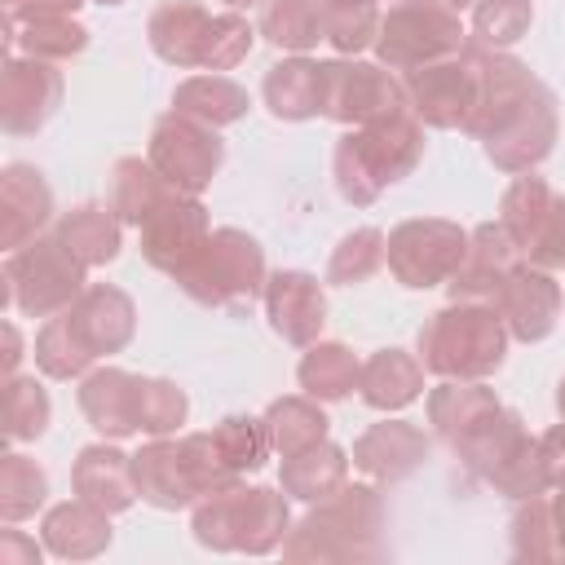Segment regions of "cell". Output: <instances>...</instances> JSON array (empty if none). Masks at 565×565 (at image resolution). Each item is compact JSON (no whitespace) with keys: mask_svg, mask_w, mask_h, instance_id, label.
Instances as JSON below:
<instances>
[{"mask_svg":"<svg viewBox=\"0 0 565 565\" xmlns=\"http://www.w3.org/2000/svg\"><path fill=\"white\" fill-rule=\"evenodd\" d=\"M468 132L499 172H534L561 132L556 93L521 57L481 44V97Z\"/></svg>","mask_w":565,"mask_h":565,"instance_id":"cell-1","label":"cell"},{"mask_svg":"<svg viewBox=\"0 0 565 565\" xmlns=\"http://www.w3.org/2000/svg\"><path fill=\"white\" fill-rule=\"evenodd\" d=\"M419 159H424V124L411 110L349 128L331 150L335 190L344 203L371 207L388 185L411 177Z\"/></svg>","mask_w":565,"mask_h":565,"instance_id":"cell-2","label":"cell"},{"mask_svg":"<svg viewBox=\"0 0 565 565\" xmlns=\"http://www.w3.org/2000/svg\"><path fill=\"white\" fill-rule=\"evenodd\" d=\"M384 530V499L375 486H340L287 530V561H375Z\"/></svg>","mask_w":565,"mask_h":565,"instance_id":"cell-3","label":"cell"},{"mask_svg":"<svg viewBox=\"0 0 565 565\" xmlns=\"http://www.w3.org/2000/svg\"><path fill=\"white\" fill-rule=\"evenodd\" d=\"M132 481L150 508L177 512L238 481V472L225 463L212 433H185V437H150L132 455Z\"/></svg>","mask_w":565,"mask_h":565,"instance_id":"cell-4","label":"cell"},{"mask_svg":"<svg viewBox=\"0 0 565 565\" xmlns=\"http://www.w3.org/2000/svg\"><path fill=\"white\" fill-rule=\"evenodd\" d=\"M508 340L490 300H450L419 327V362L437 380H490L503 366Z\"/></svg>","mask_w":565,"mask_h":565,"instance_id":"cell-5","label":"cell"},{"mask_svg":"<svg viewBox=\"0 0 565 565\" xmlns=\"http://www.w3.org/2000/svg\"><path fill=\"white\" fill-rule=\"evenodd\" d=\"M265 247L247 230L221 225L207 234L203 252L177 274V287L207 309H230L265 296Z\"/></svg>","mask_w":565,"mask_h":565,"instance_id":"cell-6","label":"cell"},{"mask_svg":"<svg viewBox=\"0 0 565 565\" xmlns=\"http://www.w3.org/2000/svg\"><path fill=\"white\" fill-rule=\"evenodd\" d=\"M84 274H88V265L57 234H40V238L22 243L18 252H9V260H4L9 305L22 318H57L88 287Z\"/></svg>","mask_w":565,"mask_h":565,"instance_id":"cell-7","label":"cell"},{"mask_svg":"<svg viewBox=\"0 0 565 565\" xmlns=\"http://www.w3.org/2000/svg\"><path fill=\"white\" fill-rule=\"evenodd\" d=\"M318 106L322 119H335L344 128H362L388 115L411 110L406 84L384 62H358V57H331L318 62Z\"/></svg>","mask_w":565,"mask_h":565,"instance_id":"cell-8","label":"cell"},{"mask_svg":"<svg viewBox=\"0 0 565 565\" xmlns=\"http://www.w3.org/2000/svg\"><path fill=\"white\" fill-rule=\"evenodd\" d=\"M463 44L468 40H463V22L455 9H441L433 0H402L380 18L375 57L388 71H419L428 62L459 53Z\"/></svg>","mask_w":565,"mask_h":565,"instance_id":"cell-9","label":"cell"},{"mask_svg":"<svg viewBox=\"0 0 565 565\" xmlns=\"http://www.w3.org/2000/svg\"><path fill=\"white\" fill-rule=\"evenodd\" d=\"M406 84V102H411V115L428 128H459L468 132V119L477 110V97H481V44L468 40L459 53L441 57V62H428L419 71H406L402 75Z\"/></svg>","mask_w":565,"mask_h":565,"instance_id":"cell-10","label":"cell"},{"mask_svg":"<svg viewBox=\"0 0 565 565\" xmlns=\"http://www.w3.org/2000/svg\"><path fill=\"white\" fill-rule=\"evenodd\" d=\"M499 225L512 234L516 252L539 269H565V194L534 172H516V181L499 199Z\"/></svg>","mask_w":565,"mask_h":565,"instance_id":"cell-11","label":"cell"},{"mask_svg":"<svg viewBox=\"0 0 565 565\" xmlns=\"http://www.w3.org/2000/svg\"><path fill=\"white\" fill-rule=\"evenodd\" d=\"M468 252V230L459 221L446 216H411L402 225L388 230V274L411 287V291H428L450 282V274L459 269Z\"/></svg>","mask_w":565,"mask_h":565,"instance_id":"cell-12","label":"cell"},{"mask_svg":"<svg viewBox=\"0 0 565 565\" xmlns=\"http://www.w3.org/2000/svg\"><path fill=\"white\" fill-rule=\"evenodd\" d=\"M146 159L163 172L168 185H177L185 194H203L212 185V177L221 172V163H225V141L212 124H199L181 110H168L150 128Z\"/></svg>","mask_w":565,"mask_h":565,"instance_id":"cell-13","label":"cell"},{"mask_svg":"<svg viewBox=\"0 0 565 565\" xmlns=\"http://www.w3.org/2000/svg\"><path fill=\"white\" fill-rule=\"evenodd\" d=\"M62 93H66V79L57 71V62L9 53L4 57V75H0V128L9 137L40 132L57 115Z\"/></svg>","mask_w":565,"mask_h":565,"instance_id":"cell-14","label":"cell"},{"mask_svg":"<svg viewBox=\"0 0 565 565\" xmlns=\"http://www.w3.org/2000/svg\"><path fill=\"white\" fill-rule=\"evenodd\" d=\"M137 234H141V256L159 269V274H181L199 252H203V243H207V234H212V216H207V207L199 203V194H185V190H172L141 225H137Z\"/></svg>","mask_w":565,"mask_h":565,"instance_id":"cell-15","label":"cell"},{"mask_svg":"<svg viewBox=\"0 0 565 565\" xmlns=\"http://www.w3.org/2000/svg\"><path fill=\"white\" fill-rule=\"evenodd\" d=\"M490 305L499 309V318H503V327H508L512 340L539 344V340H547L556 331V322L565 313V291L552 278V269H539L530 260H516Z\"/></svg>","mask_w":565,"mask_h":565,"instance_id":"cell-16","label":"cell"},{"mask_svg":"<svg viewBox=\"0 0 565 565\" xmlns=\"http://www.w3.org/2000/svg\"><path fill=\"white\" fill-rule=\"evenodd\" d=\"M265 318L269 327L296 344V349H309L322 327H327V296H322V282L305 269H278L265 278Z\"/></svg>","mask_w":565,"mask_h":565,"instance_id":"cell-17","label":"cell"},{"mask_svg":"<svg viewBox=\"0 0 565 565\" xmlns=\"http://www.w3.org/2000/svg\"><path fill=\"white\" fill-rule=\"evenodd\" d=\"M66 322L75 327V335L93 358H110L128 349V340L137 335V305L115 282H88L79 300L66 309Z\"/></svg>","mask_w":565,"mask_h":565,"instance_id":"cell-18","label":"cell"},{"mask_svg":"<svg viewBox=\"0 0 565 565\" xmlns=\"http://www.w3.org/2000/svg\"><path fill=\"white\" fill-rule=\"evenodd\" d=\"M428 450L433 441L424 428L406 419H380L353 441V468L380 486H393V481H406L415 468H424Z\"/></svg>","mask_w":565,"mask_h":565,"instance_id":"cell-19","label":"cell"},{"mask_svg":"<svg viewBox=\"0 0 565 565\" xmlns=\"http://www.w3.org/2000/svg\"><path fill=\"white\" fill-rule=\"evenodd\" d=\"M137 388L141 375L124 371V366H97L79 380V411L88 419V428L106 441H124L132 433H141V411H137Z\"/></svg>","mask_w":565,"mask_h":565,"instance_id":"cell-20","label":"cell"},{"mask_svg":"<svg viewBox=\"0 0 565 565\" xmlns=\"http://www.w3.org/2000/svg\"><path fill=\"white\" fill-rule=\"evenodd\" d=\"M53 221V190L40 168L9 163L0 172V247L18 252L22 243L40 238Z\"/></svg>","mask_w":565,"mask_h":565,"instance_id":"cell-21","label":"cell"},{"mask_svg":"<svg viewBox=\"0 0 565 565\" xmlns=\"http://www.w3.org/2000/svg\"><path fill=\"white\" fill-rule=\"evenodd\" d=\"M521 260L512 234L499 221H486L477 230H468V252L459 260V269L450 274V300H494V291L503 287V278L512 274V265Z\"/></svg>","mask_w":565,"mask_h":565,"instance_id":"cell-22","label":"cell"},{"mask_svg":"<svg viewBox=\"0 0 565 565\" xmlns=\"http://www.w3.org/2000/svg\"><path fill=\"white\" fill-rule=\"evenodd\" d=\"M71 490L88 503H97L102 512L119 516L128 512L141 494H137V481H132V455H124L115 441H93L75 455L71 463Z\"/></svg>","mask_w":565,"mask_h":565,"instance_id":"cell-23","label":"cell"},{"mask_svg":"<svg viewBox=\"0 0 565 565\" xmlns=\"http://www.w3.org/2000/svg\"><path fill=\"white\" fill-rule=\"evenodd\" d=\"M534 437H530V428H525V419L516 415V411H508L503 402L494 406V411H486L450 450L459 455V463L472 472V477H481V481H490L508 459H516L525 446H530Z\"/></svg>","mask_w":565,"mask_h":565,"instance_id":"cell-24","label":"cell"},{"mask_svg":"<svg viewBox=\"0 0 565 565\" xmlns=\"http://www.w3.org/2000/svg\"><path fill=\"white\" fill-rule=\"evenodd\" d=\"M40 539L53 556L62 561H93L110 547V512H102L97 503L88 499H66V503H53L40 521Z\"/></svg>","mask_w":565,"mask_h":565,"instance_id":"cell-25","label":"cell"},{"mask_svg":"<svg viewBox=\"0 0 565 565\" xmlns=\"http://www.w3.org/2000/svg\"><path fill=\"white\" fill-rule=\"evenodd\" d=\"M424 393V362L419 353L406 349H375L362 362V380H358V397L371 411H402Z\"/></svg>","mask_w":565,"mask_h":565,"instance_id":"cell-26","label":"cell"},{"mask_svg":"<svg viewBox=\"0 0 565 565\" xmlns=\"http://www.w3.org/2000/svg\"><path fill=\"white\" fill-rule=\"evenodd\" d=\"M207 22L212 13L199 0H163L146 22V40L168 66H199Z\"/></svg>","mask_w":565,"mask_h":565,"instance_id":"cell-27","label":"cell"},{"mask_svg":"<svg viewBox=\"0 0 565 565\" xmlns=\"http://www.w3.org/2000/svg\"><path fill=\"white\" fill-rule=\"evenodd\" d=\"M349 450H340L335 441H313L296 455H282V472H278V486L287 490V499H300V503H322L327 494H335L344 481H349Z\"/></svg>","mask_w":565,"mask_h":565,"instance_id":"cell-28","label":"cell"},{"mask_svg":"<svg viewBox=\"0 0 565 565\" xmlns=\"http://www.w3.org/2000/svg\"><path fill=\"white\" fill-rule=\"evenodd\" d=\"M260 97H265L274 119H287V124L318 119L322 115V106H318V62L305 57V53H291V57L274 62L265 71Z\"/></svg>","mask_w":565,"mask_h":565,"instance_id":"cell-29","label":"cell"},{"mask_svg":"<svg viewBox=\"0 0 565 565\" xmlns=\"http://www.w3.org/2000/svg\"><path fill=\"white\" fill-rule=\"evenodd\" d=\"M88 269L93 265H110L124 247V221L115 216L110 203H79L71 212L57 216V230H53Z\"/></svg>","mask_w":565,"mask_h":565,"instance_id":"cell-30","label":"cell"},{"mask_svg":"<svg viewBox=\"0 0 565 565\" xmlns=\"http://www.w3.org/2000/svg\"><path fill=\"white\" fill-rule=\"evenodd\" d=\"M424 406H428L433 433L446 446H455L486 411L499 406V397H494V388H486V380H441V384L428 388V402Z\"/></svg>","mask_w":565,"mask_h":565,"instance_id":"cell-31","label":"cell"},{"mask_svg":"<svg viewBox=\"0 0 565 565\" xmlns=\"http://www.w3.org/2000/svg\"><path fill=\"white\" fill-rule=\"evenodd\" d=\"M252 97L243 84H234L230 75L212 71V75H190L177 84L172 93V110L199 119V124H212V128H225V124H238L247 115Z\"/></svg>","mask_w":565,"mask_h":565,"instance_id":"cell-32","label":"cell"},{"mask_svg":"<svg viewBox=\"0 0 565 565\" xmlns=\"http://www.w3.org/2000/svg\"><path fill=\"white\" fill-rule=\"evenodd\" d=\"M296 380H300V388H305L309 397H318V402H344V397L358 388V380H362V362H358V353H353L349 344H340V340H313V344L305 349L300 366H296Z\"/></svg>","mask_w":565,"mask_h":565,"instance_id":"cell-33","label":"cell"},{"mask_svg":"<svg viewBox=\"0 0 565 565\" xmlns=\"http://www.w3.org/2000/svg\"><path fill=\"white\" fill-rule=\"evenodd\" d=\"M172 190L177 185H168L163 172L141 154H124L110 168V207H115V216L124 225H141Z\"/></svg>","mask_w":565,"mask_h":565,"instance_id":"cell-34","label":"cell"},{"mask_svg":"<svg viewBox=\"0 0 565 565\" xmlns=\"http://www.w3.org/2000/svg\"><path fill=\"white\" fill-rule=\"evenodd\" d=\"M327 411L318 397L309 393H287V397H274L265 406V428H269V446L274 455H296L313 441L327 437Z\"/></svg>","mask_w":565,"mask_h":565,"instance_id":"cell-35","label":"cell"},{"mask_svg":"<svg viewBox=\"0 0 565 565\" xmlns=\"http://www.w3.org/2000/svg\"><path fill=\"white\" fill-rule=\"evenodd\" d=\"M287 530H291L287 490H274V486H247V499H243V525H238V552H247V556H265V552L282 547Z\"/></svg>","mask_w":565,"mask_h":565,"instance_id":"cell-36","label":"cell"},{"mask_svg":"<svg viewBox=\"0 0 565 565\" xmlns=\"http://www.w3.org/2000/svg\"><path fill=\"white\" fill-rule=\"evenodd\" d=\"M256 31L282 53H309L322 40V0H260Z\"/></svg>","mask_w":565,"mask_h":565,"instance_id":"cell-37","label":"cell"},{"mask_svg":"<svg viewBox=\"0 0 565 565\" xmlns=\"http://www.w3.org/2000/svg\"><path fill=\"white\" fill-rule=\"evenodd\" d=\"M243 499H247V486L243 481H230L212 494H203L194 508H190V530L203 547L212 552H238V525H243Z\"/></svg>","mask_w":565,"mask_h":565,"instance_id":"cell-38","label":"cell"},{"mask_svg":"<svg viewBox=\"0 0 565 565\" xmlns=\"http://www.w3.org/2000/svg\"><path fill=\"white\" fill-rule=\"evenodd\" d=\"M380 4L375 0H322V40L340 57H358L375 49L380 35Z\"/></svg>","mask_w":565,"mask_h":565,"instance_id":"cell-39","label":"cell"},{"mask_svg":"<svg viewBox=\"0 0 565 565\" xmlns=\"http://www.w3.org/2000/svg\"><path fill=\"white\" fill-rule=\"evenodd\" d=\"M31 353H35V366H40L49 380H84V375L93 371V362H97V358L84 349V340L75 335V327L66 322V313L44 318V327L35 331Z\"/></svg>","mask_w":565,"mask_h":565,"instance_id":"cell-40","label":"cell"},{"mask_svg":"<svg viewBox=\"0 0 565 565\" xmlns=\"http://www.w3.org/2000/svg\"><path fill=\"white\" fill-rule=\"evenodd\" d=\"M384 256H388V234H384V230H375V225H358V230H349V234L331 247L327 282H335V287L366 282L371 274H380Z\"/></svg>","mask_w":565,"mask_h":565,"instance_id":"cell-41","label":"cell"},{"mask_svg":"<svg viewBox=\"0 0 565 565\" xmlns=\"http://www.w3.org/2000/svg\"><path fill=\"white\" fill-rule=\"evenodd\" d=\"M53 419V402H49V388L35 380V375H4V433L9 441H35L44 437Z\"/></svg>","mask_w":565,"mask_h":565,"instance_id":"cell-42","label":"cell"},{"mask_svg":"<svg viewBox=\"0 0 565 565\" xmlns=\"http://www.w3.org/2000/svg\"><path fill=\"white\" fill-rule=\"evenodd\" d=\"M49 499V472L26 459V455H4L0 459V516L13 525V521H26L44 508Z\"/></svg>","mask_w":565,"mask_h":565,"instance_id":"cell-43","label":"cell"},{"mask_svg":"<svg viewBox=\"0 0 565 565\" xmlns=\"http://www.w3.org/2000/svg\"><path fill=\"white\" fill-rule=\"evenodd\" d=\"M9 13V9H4ZM13 49H22L26 57H44V62H71L88 49V26L71 13V18H35V22H18V40Z\"/></svg>","mask_w":565,"mask_h":565,"instance_id":"cell-44","label":"cell"},{"mask_svg":"<svg viewBox=\"0 0 565 565\" xmlns=\"http://www.w3.org/2000/svg\"><path fill=\"white\" fill-rule=\"evenodd\" d=\"M212 437H216V446H221V455H225V463L243 477V472H256L265 459H269V428H265V415L256 419V415H225L216 428H212Z\"/></svg>","mask_w":565,"mask_h":565,"instance_id":"cell-45","label":"cell"},{"mask_svg":"<svg viewBox=\"0 0 565 565\" xmlns=\"http://www.w3.org/2000/svg\"><path fill=\"white\" fill-rule=\"evenodd\" d=\"M252 44H256V26H252L243 13H234V9L212 13L207 35H203L199 66H203V71H234L238 62H247Z\"/></svg>","mask_w":565,"mask_h":565,"instance_id":"cell-46","label":"cell"},{"mask_svg":"<svg viewBox=\"0 0 565 565\" xmlns=\"http://www.w3.org/2000/svg\"><path fill=\"white\" fill-rule=\"evenodd\" d=\"M512 556L516 561H556V525H552V499H516L512 512Z\"/></svg>","mask_w":565,"mask_h":565,"instance_id":"cell-47","label":"cell"},{"mask_svg":"<svg viewBox=\"0 0 565 565\" xmlns=\"http://www.w3.org/2000/svg\"><path fill=\"white\" fill-rule=\"evenodd\" d=\"M534 22L530 0H477L472 4V40L486 49H508L516 44Z\"/></svg>","mask_w":565,"mask_h":565,"instance_id":"cell-48","label":"cell"},{"mask_svg":"<svg viewBox=\"0 0 565 565\" xmlns=\"http://www.w3.org/2000/svg\"><path fill=\"white\" fill-rule=\"evenodd\" d=\"M137 411H141V433H150V437H177V428H181L185 415H190V397H185V388H177L172 380L141 375Z\"/></svg>","mask_w":565,"mask_h":565,"instance_id":"cell-49","label":"cell"},{"mask_svg":"<svg viewBox=\"0 0 565 565\" xmlns=\"http://www.w3.org/2000/svg\"><path fill=\"white\" fill-rule=\"evenodd\" d=\"M539 450H543V468H547V486H565V424L547 428L539 437Z\"/></svg>","mask_w":565,"mask_h":565,"instance_id":"cell-50","label":"cell"},{"mask_svg":"<svg viewBox=\"0 0 565 565\" xmlns=\"http://www.w3.org/2000/svg\"><path fill=\"white\" fill-rule=\"evenodd\" d=\"M79 4L84 0H18L9 13H13V22H35V18H71V13H79Z\"/></svg>","mask_w":565,"mask_h":565,"instance_id":"cell-51","label":"cell"},{"mask_svg":"<svg viewBox=\"0 0 565 565\" xmlns=\"http://www.w3.org/2000/svg\"><path fill=\"white\" fill-rule=\"evenodd\" d=\"M35 561H40L35 539H26L18 530H4L0 534V565H35Z\"/></svg>","mask_w":565,"mask_h":565,"instance_id":"cell-52","label":"cell"},{"mask_svg":"<svg viewBox=\"0 0 565 565\" xmlns=\"http://www.w3.org/2000/svg\"><path fill=\"white\" fill-rule=\"evenodd\" d=\"M552 525H556V561H565V486L552 494Z\"/></svg>","mask_w":565,"mask_h":565,"instance_id":"cell-53","label":"cell"},{"mask_svg":"<svg viewBox=\"0 0 565 565\" xmlns=\"http://www.w3.org/2000/svg\"><path fill=\"white\" fill-rule=\"evenodd\" d=\"M18 362H22V340H18V327L4 322V375H18Z\"/></svg>","mask_w":565,"mask_h":565,"instance_id":"cell-54","label":"cell"},{"mask_svg":"<svg viewBox=\"0 0 565 565\" xmlns=\"http://www.w3.org/2000/svg\"><path fill=\"white\" fill-rule=\"evenodd\" d=\"M433 4H441V9H455V13H459V9H472L477 0H433Z\"/></svg>","mask_w":565,"mask_h":565,"instance_id":"cell-55","label":"cell"},{"mask_svg":"<svg viewBox=\"0 0 565 565\" xmlns=\"http://www.w3.org/2000/svg\"><path fill=\"white\" fill-rule=\"evenodd\" d=\"M556 415H561V424H565V380L556 384Z\"/></svg>","mask_w":565,"mask_h":565,"instance_id":"cell-56","label":"cell"},{"mask_svg":"<svg viewBox=\"0 0 565 565\" xmlns=\"http://www.w3.org/2000/svg\"><path fill=\"white\" fill-rule=\"evenodd\" d=\"M225 4H230V9H238V4H256V0H225Z\"/></svg>","mask_w":565,"mask_h":565,"instance_id":"cell-57","label":"cell"},{"mask_svg":"<svg viewBox=\"0 0 565 565\" xmlns=\"http://www.w3.org/2000/svg\"><path fill=\"white\" fill-rule=\"evenodd\" d=\"M93 4H124V0H93Z\"/></svg>","mask_w":565,"mask_h":565,"instance_id":"cell-58","label":"cell"},{"mask_svg":"<svg viewBox=\"0 0 565 565\" xmlns=\"http://www.w3.org/2000/svg\"><path fill=\"white\" fill-rule=\"evenodd\" d=\"M13 4H18V0H4V9H13Z\"/></svg>","mask_w":565,"mask_h":565,"instance_id":"cell-59","label":"cell"},{"mask_svg":"<svg viewBox=\"0 0 565 565\" xmlns=\"http://www.w3.org/2000/svg\"><path fill=\"white\" fill-rule=\"evenodd\" d=\"M393 4H402V0H393Z\"/></svg>","mask_w":565,"mask_h":565,"instance_id":"cell-60","label":"cell"}]
</instances>
